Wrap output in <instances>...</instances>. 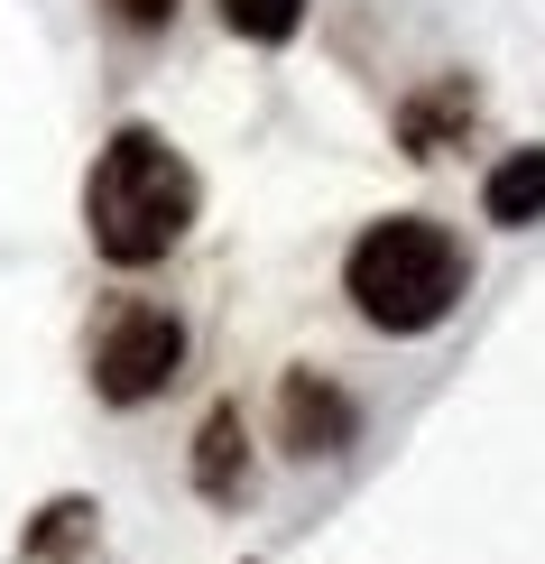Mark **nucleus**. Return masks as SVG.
Here are the masks:
<instances>
[{"label":"nucleus","mask_w":545,"mask_h":564,"mask_svg":"<svg viewBox=\"0 0 545 564\" xmlns=\"http://www.w3.org/2000/svg\"><path fill=\"white\" fill-rule=\"evenodd\" d=\"M84 231L111 269H157L195 231V167L157 130H111L84 176Z\"/></svg>","instance_id":"f257e3e1"},{"label":"nucleus","mask_w":545,"mask_h":564,"mask_svg":"<svg viewBox=\"0 0 545 564\" xmlns=\"http://www.w3.org/2000/svg\"><path fill=\"white\" fill-rule=\"evenodd\" d=\"M212 10H222V29L250 37V46H287L305 29V0H212Z\"/></svg>","instance_id":"1a4fd4ad"},{"label":"nucleus","mask_w":545,"mask_h":564,"mask_svg":"<svg viewBox=\"0 0 545 564\" xmlns=\"http://www.w3.org/2000/svg\"><path fill=\"white\" fill-rule=\"evenodd\" d=\"M481 214L500 223V231H536V223H545V139L509 149L500 167L481 176Z\"/></svg>","instance_id":"423d86ee"},{"label":"nucleus","mask_w":545,"mask_h":564,"mask_svg":"<svg viewBox=\"0 0 545 564\" xmlns=\"http://www.w3.org/2000/svg\"><path fill=\"white\" fill-rule=\"evenodd\" d=\"M351 435H361V408H351V389L334 370H287L277 380V444L296 463H334Z\"/></svg>","instance_id":"20e7f679"},{"label":"nucleus","mask_w":545,"mask_h":564,"mask_svg":"<svg viewBox=\"0 0 545 564\" xmlns=\"http://www.w3.org/2000/svg\"><path fill=\"white\" fill-rule=\"evenodd\" d=\"M176 10H185V0H102V19H111V29H139V37H157Z\"/></svg>","instance_id":"9d476101"},{"label":"nucleus","mask_w":545,"mask_h":564,"mask_svg":"<svg viewBox=\"0 0 545 564\" xmlns=\"http://www.w3.org/2000/svg\"><path fill=\"white\" fill-rule=\"evenodd\" d=\"M185 370V324L167 305H121V315L92 334V389L111 398V408H149V398H167Z\"/></svg>","instance_id":"7ed1b4c3"},{"label":"nucleus","mask_w":545,"mask_h":564,"mask_svg":"<svg viewBox=\"0 0 545 564\" xmlns=\"http://www.w3.org/2000/svg\"><path fill=\"white\" fill-rule=\"evenodd\" d=\"M195 490L204 500H241L250 490V435H241V408H204V426H195Z\"/></svg>","instance_id":"0eeeda50"},{"label":"nucleus","mask_w":545,"mask_h":564,"mask_svg":"<svg viewBox=\"0 0 545 564\" xmlns=\"http://www.w3.org/2000/svg\"><path fill=\"white\" fill-rule=\"evenodd\" d=\"M462 130H471V84H462V75H444V84L407 93V111H397V149H407V158H444V149H462Z\"/></svg>","instance_id":"39448f33"},{"label":"nucleus","mask_w":545,"mask_h":564,"mask_svg":"<svg viewBox=\"0 0 545 564\" xmlns=\"http://www.w3.org/2000/svg\"><path fill=\"white\" fill-rule=\"evenodd\" d=\"M84 546H92V500H46L19 536V564H75Z\"/></svg>","instance_id":"6e6552de"},{"label":"nucleus","mask_w":545,"mask_h":564,"mask_svg":"<svg viewBox=\"0 0 545 564\" xmlns=\"http://www.w3.org/2000/svg\"><path fill=\"white\" fill-rule=\"evenodd\" d=\"M471 288V250L425 214H389L342 250V296L379 334H435Z\"/></svg>","instance_id":"f03ea898"}]
</instances>
